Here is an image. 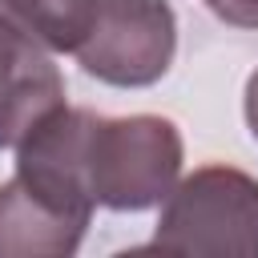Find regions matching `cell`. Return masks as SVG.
I'll use <instances>...</instances> for the list:
<instances>
[{
    "label": "cell",
    "mask_w": 258,
    "mask_h": 258,
    "mask_svg": "<svg viewBox=\"0 0 258 258\" xmlns=\"http://www.w3.org/2000/svg\"><path fill=\"white\" fill-rule=\"evenodd\" d=\"M185 161L181 129L157 113L101 117L60 105L16 145V173L69 210L137 214L161 206Z\"/></svg>",
    "instance_id": "1"
},
{
    "label": "cell",
    "mask_w": 258,
    "mask_h": 258,
    "mask_svg": "<svg viewBox=\"0 0 258 258\" xmlns=\"http://www.w3.org/2000/svg\"><path fill=\"white\" fill-rule=\"evenodd\" d=\"M149 250L258 258V177L238 165H198L165 194Z\"/></svg>",
    "instance_id": "2"
},
{
    "label": "cell",
    "mask_w": 258,
    "mask_h": 258,
    "mask_svg": "<svg viewBox=\"0 0 258 258\" xmlns=\"http://www.w3.org/2000/svg\"><path fill=\"white\" fill-rule=\"evenodd\" d=\"M73 56L101 85L149 89L177 56V16L169 0H93L89 32Z\"/></svg>",
    "instance_id": "3"
},
{
    "label": "cell",
    "mask_w": 258,
    "mask_h": 258,
    "mask_svg": "<svg viewBox=\"0 0 258 258\" xmlns=\"http://www.w3.org/2000/svg\"><path fill=\"white\" fill-rule=\"evenodd\" d=\"M64 105V77L48 48L0 12V149H16L32 125Z\"/></svg>",
    "instance_id": "4"
},
{
    "label": "cell",
    "mask_w": 258,
    "mask_h": 258,
    "mask_svg": "<svg viewBox=\"0 0 258 258\" xmlns=\"http://www.w3.org/2000/svg\"><path fill=\"white\" fill-rule=\"evenodd\" d=\"M89 222L93 214L60 206L20 173L0 185V258H69L81 250Z\"/></svg>",
    "instance_id": "5"
},
{
    "label": "cell",
    "mask_w": 258,
    "mask_h": 258,
    "mask_svg": "<svg viewBox=\"0 0 258 258\" xmlns=\"http://www.w3.org/2000/svg\"><path fill=\"white\" fill-rule=\"evenodd\" d=\"M0 12L32 32L48 52H77L93 20V0H0Z\"/></svg>",
    "instance_id": "6"
},
{
    "label": "cell",
    "mask_w": 258,
    "mask_h": 258,
    "mask_svg": "<svg viewBox=\"0 0 258 258\" xmlns=\"http://www.w3.org/2000/svg\"><path fill=\"white\" fill-rule=\"evenodd\" d=\"M230 28H258V0H202Z\"/></svg>",
    "instance_id": "7"
},
{
    "label": "cell",
    "mask_w": 258,
    "mask_h": 258,
    "mask_svg": "<svg viewBox=\"0 0 258 258\" xmlns=\"http://www.w3.org/2000/svg\"><path fill=\"white\" fill-rule=\"evenodd\" d=\"M242 113H246V129L258 141V69L246 77V93H242Z\"/></svg>",
    "instance_id": "8"
}]
</instances>
